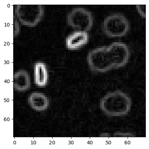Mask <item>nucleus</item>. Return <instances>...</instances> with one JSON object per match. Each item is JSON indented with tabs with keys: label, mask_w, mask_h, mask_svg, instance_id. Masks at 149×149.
<instances>
[{
	"label": "nucleus",
	"mask_w": 149,
	"mask_h": 149,
	"mask_svg": "<svg viewBox=\"0 0 149 149\" xmlns=\"http://www.w3.org/2000/svg\"><path fill=\"white\" fill-rule=\"evenodd\" d=\"M35 73L36 83L39 85H44L46 82L47 78L46 68L44 64H36L35 66Z\"/></svg>",
	"instance_id": "39448f33"
},
{
	"label": "nucleus",
	"mask_w": 149,
	"mask_h": 149,
	"mask_svg": "<svg viewBox=\"0 0 149 149\" xmlns=\"http://www.w3.org/2000/svg\"><path fill=\"white\" fill-rule=\"evenodd\" d=\"M126 20L119 15H113L108 17L105 20L104 28L109 35L118 36L123 35L128 29Z\"/></svg>",
	"instance_id": "7ed1b4c3"
},
{
	"label": "nucleus",
	"mask_w": 149,
	"mask_h": 149,
	"mask_svg": "<svg viewBox=\"0 0 149 149\" xmlns=\"http://www.w3.org/2000/svg\"><path fill=\"white\" fill-rule=\"evenodd\" d=\"M31 103L34 107L42 109L46 107L47 100L43 95L36 94L31 97Z\"/></svg>",
	"instance_id": "423d86ee"
},
{
	"label": "nucleus",
	"mask_w": 149,
	"mask_h": 149,
	"mask_svg": "<svg viewBox=\"0 0 149 149\" xmlns=\"http://www.w3.org/2000/svg\"><path fill=\"white\" fill-rule=\"evenodd\" d=\"M69 23L73 27L83 30L85 32L90 29L92 20L90 13L84 9H76L68 17Z\"/></svg>",
	"instance_id": "f03ea898"
},
{
	"label": "nucleus",
	"mask_w": 149,
	"mask_h": 149,
	"mask_svg": "<svg viewBox=\"0 0 149 149\" xmlns=\"http://www.w3.org/2000/svg\"><path fill=\"white\" fill-rule=\"evenodd\" d=\"M18 75L15 80L17 87H19L20 89H24L28 87L27 77L24 73H20Z\"/></svg>",
	"instance_id": "0eeeda50"
},
{
	"label": "nucleus",
	"mask_w": 149,
	"mask_h": 149,
	"mask_svg": "<svg viewBox=\"0 0 149 149\" xmlns=\"http://www.w3.org/2000/svg\"><path fill=\"white\" fill-rule=\"evenodd\" d=\"M127 51L125 46L120 43L113 44L109 48H97L89 56V61L92 66L98 69L122 64L127 58Z\"/></svg>",
	"instance_id": "f257e3e1"
},
{
	"label": "nucleus",
	"mask_w": 149,
	"mask_h": 149,
	"mask_svg": "<svg viewBox=\"0 0 149 149\" xmlns=\"http://www.w3.org/2000/svg\"><path fill=\"white\" fill-rule=\"evenodd\" d=\"M87 35L86 32L75 33L68 37L67 40V45L69 49H77L87 42Z\"/></svg>",
	"instance_id": "20e7f679"
}]
</instances>
